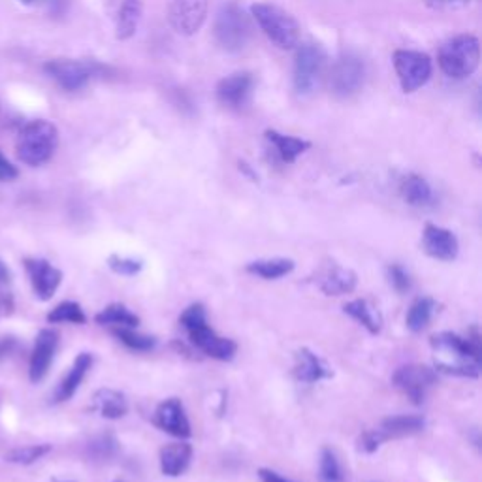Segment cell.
<instances>
[{
    "label": "cell",
    "instance_id": "44dd1931",
    "mask_svg": "<svg viewBox=\"0 0 482 482\" xmlns=\"http://www.w3.org/2000/svg\"><path fill=\"white\" fill-rule=\"evenodd\" d=\"M92 355L91 353H82L78 355V358L74 360L70 372L65 375V379L59 382V387H57L55 394H53V401L55 403H63L74 398V394L78 392V389L82 387L83 379L87 377L89 370L92 368Z\"/></svg>",
    "mask_w": 482,
    "mask_h": 482
},
{
    "label": "cell",
    "instance_id": "f35d334b",
    "mask_svg": "<svg viewBox=\"0 0 482 482\" xmlns=\"http://www.w3.org/2000/svg\"><path fill=\"white\" fill-rule=\"evenodd\" d=\"M19 178V170L0 153V181L8 183Z\"/></svg>",
    "mask_w": 482,
    "mask_h": 482
},
{
    "label": "cell",
    "instance_id": "3957f363",
    "mask_svg": "<svg viewBox=\"0 0 482 482\" xmlns=\"http://www.w3.org/2000/svg\"><path fill=\"white\" fill-rule=\"evenodd\" d=\"M57 144H59V130L53 123L44 119L31 121L19 132L17 157L27 166H42L53 157Z\"/></svg>",
    "mask_w": 482,
    "mask_h": 482
},
{
    "label": "cell",
    "instance_id": "ac0fdd59",
    "mask_svg": "<svg viewBox=\"0 0 482 482\" xmlns=\"http://www.w3.org/2000/svg\"><path fill=\"white\" fill-rule=\"evenodd\" d=\"M253 85H255V80L250 74H247V72L232 74V75H228V78L219 82L217 99L223 106H226L230 110H241L250 99Z\"/></svg>",
    "mask_w": 482,
    "mask_h": 482
},
{
    "label": "cell",
    "instance_id": "8d00e7d4",
    "mask_svg": "<svg viewBox=\"0 0 482 482\" xmlns=\"http://www.w3.org/2000/svg\"><path fill=\"white\" fill-rule=\"evenodd\" d=\"M387 276H389V281L398 294H408L413 288L411 276L408 274V269L399 264H390L387 267Z\"/></svg>",
    "mask_w": 482,
    "mask_h": 482
},
{
    "label": "cell",
    "instance_id": "8992f818",
    "mask_svg": "<svg viewBox=\"0 0 482 482\" xmlns=\"http://www.w3.org/2000/svg\"><path fill=\"white\" fill-rule=\"evenodd\" d=\"M250 34H253L250 19L236 3H230L221 8L215 19V38L223 49H243L250 40Z\"/></svg>",
    "mask_w": 482,
    "mask_h": 482
},
{
    "label": "cell",
    "instance_id": "5b68a950",
    "mask_svg": "<svg viewBox=\"0 0 482 482\" xmlns=\"http://www.w3.org/2000/svg\"><path fill=\"white\" fill-rule=\"evenodd\" d=\"M250 13L257 19L262 32L281 49H293L298 44L300 25L296 19L274 4H255L250 8Z\"/></svg>",
    "mask_w": 482,
    "mask_h": 482
},
{
    "label": "cell",
    "instance_id": "d6986e66",
    "mask_svg": "<svg viewBox=\"0 0 482 482\" xmlns=\"http://www.w3.org/2000/svg\"><path fill=\"white\" fill-rule=\"evenodd\" d=\"M317 283L326 296H345V294L355 293L358 277L349 267H343L339 264H330L319 274Z\"/></svg>",
    "mask_w": 482,
    "mask_h": 482
},
{
    "label": "cell",
    "instance_id": "7402d4cb",
    "mask_svg": "<svg viewBox=\"0 0 482 482\" xmlns=\"http://www.w3.org/2000/svg\"><path fill=\"white\" fill-rule=\"evenodd\" d=\"M424 428H426V418L420 415H396L384 418L377 426V432L381 434L382 441H390L416 435L424 432Z\"/></svg>",
    "mask_w": 482,
    "mask_h": 482
},
{
    "label": "cell",
    "instance_id": "603a6c76",
    "mask_svg": "<svg viewBox=\"0 0 482 482\" xmlns=\"http://www.w3.org/2000/svg\"><path fill=\"white\" fill-rule=\"evenodd\" d=\"M192 460V445L190 443L180 441L170 443L161 449V471L166 477H181Z\"/></svg>",
    "mask_w": 482,
    "mask_h": 482
},
{
    "label": "cell",
    "instance_id": "f1b7e54d",
    "mask_svg": "<svg viewBox=\"0 0 482 482\" xmlns=\"http://www.w3.org/2000/svg\"><path fill=\"white\" fill-rule=\"evenodd\" d=\"M96 324L113 328H138L140 317L132 313L125 303H111L94 317Z\"/></svg>",
    "mask_w": 482,
    "mask_h": 482
},
{
    "label": "cell",
    "instance_id": "5bb4252c",
    "mask_svg": "<svg viewBox=\"0 0 482 482\" xmlns=\"http://www.w3.org/2000/svg\"><path fill=\"white\" fill-rule=\"evenodd\" d=\"M27 276L31 279L32 291L38 300L48 302L55 296L57 288L63 283V272L44 259H27L25 262Z\"/></svg>",
    "mask_w": 482,
    "mask_h": 482
},
{
    "label": "cell",
    "instance_id": "1f68e13d",
    "mask_svg": "<svg viewBox=\"0 0 482 482\" xmlns=\"http://www.w3.org/2000/svg\"><path fill=\"white\" fill-rule=\"evenodd\" d=\"M48 322L51 324H85L87 322V317L82 310V305L78 302H63L55 307V310L49 311L48 315Z\"/></svg>",
    "mask_w": 482,
    "mask_h": 482
},
{
    "label": "cell",
    "instance_id": "7a4b0ae2",
    "mask_svg": "<svg viewBox=\"0 0 482 482\" xmlns=\"http://www.w3.org/2000/svg\"><path fill=\"white\" fill-rule=\"evenodd\" d=\"M180 324L183 326L190 343L206 356L219 362H230L236 356L238 353L236 341L219 336L214 328L207 324L206 307L202 303H190L181 313Z\"/></svg>",
    "mask_w": 482,
    "mask_h": 482
},
{
    "label": "cell",
    "instance_id": "ab89813d",
    "mask_svg": "<svg viewBox=\"0 0 482 482\" xmlns=\"http://www.w3.org/2000/svg\"><path fill=\"white\" fill-rule=\"evenodd\" d=\"M19 349V343L15 337H3L0 339V360L10 358Z\"/></svg>",
    "mask_w": 482,
    "mask_h": 482
},
{
    "label": "cell",
    "instance_id": "83f0119b",
    "mask_svg": "<svg viewBox=\"0 0 482 482\" xmlns=\"http://www.w3.org/2000/svg\"><path fill=\"white\" fill-rule=\"evenodd\" d=\"M294 260L291 259H260L255 262H249L245 266V272L250 276H257L266 281H277L294 272Z\"/></svg>",
    "mask_w": 482,
    "mask_h": 482
},
{
    "label": "cell",
    "instance_id": "bcb514c9",
    "mask_svg": "<svg viewBox=\"0 0 482 482\" xmlns=\"http://www.w3.org/2000/svg\"><path fill=\"white\" fill-rule=\"evenodd\" d=\"M118 482H121V480H118Z\"/></svg>",
    "mask_w": 482,
    "mask_h": 482
},
{
    "label": "cell",
    "instance_id": "836d02e7",
    "mask_svg": "<svg viewBox=\"0 0 482 482\" xmlns=\"http://www.w3.org/2000/svg\"><path fill=\"white\" fill-rule=\"evenodd\" d=\"M319 477H320V482H345L341 464L332 449H322L320 452Z\"/></svg>",
    "mask_w": 482,
    "mask_h": 482
},
{
    "label": "cell",
    "instance_id": "4dcf8cb0",
    "mask_svg": "<svg viewBox=\"0 0 482 482\" xmlns=\"http://www.w3.org/2000/svg\"><path fill=\"white\" fill-rule=\"evenodd\" d=\"M113 336L118 337L127 349L136 351V353H149L157 346L155 337L138 334L136 328H113Z\"/></svg>",
    "mask_w": 482,
    "mask_h": 482
},
{
    "label": "cell",
    "instance_id": "6da1fadb",
    "mask_svg": "<svg viewBox=\"0 0 482 482\" xmlns=\"http://www.w3.org/2000/svg\"><path fill=\"white\" fill-rule=\"evenodd\" d=\"M430 343L437 372L471 379L480 375L482 345L477 328H473L468 337L452 332H441L432 336Z\"/></svg>",
    "mask_w": 482,
    "mask_h": 482
},
{
    "label": "cell",
    "instance_id": "4fadbf2b",
    "mask_svg": "<svg viewBox=\"0 0 482 482\" xmlns=\"http://www.w3.org/2000/svg\"><path fill=\"white\" fill-rule=\"evenodd\" d=\"M365 68L364 63L353 55L341 57L330 72V89L339 99H346L360 91L364 85Z\"/></svg>",
    "mask_w": 482,
    "mask_h": 482
},
{
    "label": "cell",
    "instance_id": "9c48e42d",
    "mask_svg": "<svg viewBox=\"0 0 482 482\" xmlns=\"http://www.w3.org/2000/svg\"><path fill=\"white\" fill-rule=\"evenodd\" d=\"M326 68V55L315 44H305L296 53L294 87L300 94H310L320 83Z\"/></svg>",
    "mask_w": 482,
    "mask_h": 482
},
{
    "label": "cell",
    "instance_id": "ba28073f",
    "mask_svg": "<svg viewBox=\"0 0 482 482\" xmlns=\"http://www.w3.org/2000/svg\"><path fill=\"white\" fill-rule=\"evenodd\" d=\"M394 68L403 92H415L428 83L432 75V59L426 53L398 49L394 53Z\"/></svg>",
    "mask_w": 482,
    "mask_h": 482
},
{
    "label": "cell",
    "instance_id": "9a60e30c",
    "mask_svg": "<svg viewBox=\"0 0 482 482\" xmlns=\"http://www.w3.org/2000/svg\"><path fill=\"white\" fill-rule=\"evenodd\" d=\"M57 346H59V334L55 330L44 328V330L38 332L29 364V377L32 382H40L42 379H46L53 364Z\"/></svg>",
    "mask_w": 482,
    "mask_h": 482
},
{
    "label": "cell",
    "instance_id": "b9f144b4",
    "mask_svg": "<svg viewBox=\"0 0 482 482\" xmlns=\"http://www.w3.org/2000/svg\"><path fill=\"white\" fill-rule=\"evenodd\" d=\"M12 281V274H10V269L8 266L0 260V285H8Z\"/></svg>",
    "mask_w": 482,
    "mask_h": 482
},
{
    "label": "cell",
    "instance_id": "d4e9b609",
    "mask_svg": "<svg viewBox=\"0 0 482 482\" xmlns=\"http://www.w3.org/2000/svg\"><path fill=\"white\" fill-rule=\"evenodd\" d=\"M343 311H345V315H349L353 320H356L360 326H364L365 330H368L372 336L381 334V330H382V315L372 302L364 300V298L346 302L343 305Z\"/></svg>",
    "mask_w": 482,
    "mask_h": 482
},
{
    "label": "cell",
    "instance_id": "7c38bea8",
    "mask_svg": "<svg viewBox=\"0 0 482 482\" xmlns=\"http://www.w3.org/2000/svg\"><path fill=\"white\" fill-rule=\"evenodd\" d=\"M104 8L113 22L118 40H128L136 34L144 13L142 0H104Z\"/></svg>",
    "mask_w": 482,
    "mask_h": 482
},
{
    "label": "cell",
    "instance_id": "f6af8a7d",
    "mask_svg": "<svg viewBox=\"0 0 482 482\" xmlns=\"http://www.w3.org/2000/svg\"><path fill=\"white\" fill-rule=\"evenodd\" d=\"M55 482H72V480H55Z\"/></svg>",
    "mask_w": 482,
    "mask_h": 482
},
{
    "label": "cell",
    "instance_id": "484cf974",
    "mask_svg": "<svg viewBox=\"0 0 482 482\" xmlns=\"http://www.w3.org/2000/svg\"><path fill=\"white\" fill-rule=\"evenodd\" d=\"M399 195L401 198L413 207H428L434 204V190L430 183L416 173H409L399 183Z\"/></svg>",
    "mask_w": 482,
    "mask_h": 482
},
{
    "label": "cell",
    "instance_id": "74e56055",
    "mask_svg": "<svg viewBox=\"0 0 482 482\" xmlns=\"http://www.w3.org/2000/svg\"><path fill=\"white\" fill-rule=\"evenodd\" d=\"M382 437L381 434L377 432V428L373 430H365L360 439H358V447L362 452H368V454H373L381 445H382Z\"/></svg>",
    "mask_w": 482,
    "mask_h": 482
},
{
    "label": "cell",
    "instance_id": "30bf717a",
    "mask_svg": "<svg viewBox=\"0 0 482 482\" xmlns=\"http://www.w3.org/2000/svg\"><path fill=\"white\" fill-rule=\"evenodd\" d=\"M46 74L57 85L65 91H80L83 89L92 75L99 70L94 63L70 61V59H55L44 66Z\"/></svg>",
    "mask_w": 482,
    "mask_h": 482
},
{
    "label": "cell",
    "instance_id": "52a82bcc",
    "mask_svg": "<svg viewBox=\"0 0 482 482\" xmlns=\"http://www.w3.org/2000/svg\"><path fill=\"white\" fill-rule=\"evenodd\" d=\"M394 387L408 396L415 405L426 401L428 392L437 384V372L422 364H408L396 370Z\"/></svg>",
    "mask_w": 482,
    "mask_h": 482
},
{
    "label": "cell",
    "instance_id": "e0dca14e",
    "mask_svg": "<svg viewBox=\"0 0 482 482\" xmlns=\"http://www.w3.org/2000/svg\"><path fill=\"white\" fill-rule=\"evenodd\" d=\"M155 424L171 437L188 439L192 435L185 405L178 398H168L159 403L155 411Z\"/></svg>",
    "mask_w": 482,
    "mask_h": 482
},
{
    "label": "cell",
    "instance_id": "e575fe53",
    "mask_svg": "<svg viewBox=\"0 0 482 482\" xmlns=\"http://www.w3.org/2000/svg\"><path fill=\"white\" fill-rule=\"evenodd\" d=\"M87 451H89L91 458L99 460V461H108V460H111L115 454L119 452V443L111 434H104V435L94 437L89 443Z\"/></svg>",
    "mask_w": 482,
    "mask_h": 482
},
{
    "label": "cell",
    "instance_id": "cb8c5ba5",
    "mask_svg": "<svg viewBox=\"0 0 482 482\" xmlns=\"http://www.w3.org/2000/svg\"><path fill=\"white\" fill-rule=\"evenodd\" d=\"M92 411L108 420H119L128 413V399L119 390L101 389L92 396Z\"/></svg>",
    "mask_w": 482,
    "mask_h": 482
},
{
    "label": "cell",
    "instance_id": "ee69618b",
    "mask_svg": "<svg viewBox=\"0 0 482 482\" xmlns=\"http://www.w3.org/2000/svg\"><path fill=\"white\" fill-rule=\"evenodd\" d=\"M22 3H25V4H31V3H34V0H22Z\"/></svg>",
    "mask_w": 482,
    "mask_h": 482
},
{
    "label": "cell",
    "instance_id": "8fae6325",
    "mask_svg": "<svg viewBox=\"0 0 482 482\" xmlns=\"http://www.w3.org/2000/svg\"><path fill=\"white\" fill-rule=\"evenodd\" d=\"M209 0H171L170 23L183 36L197 34L207 17Z\"/></svg>",
    "mask_w": 482,
    "mask_h": 482
},
{
    "label": "cell",
    "instance_id": "d6a6232c",
    "mask_svg": "<svg viewBox=\"0 0 482 482\" xmlns=\"http://www.w3.org/2000/svg\"><path fill=\"white\" fill-rule=\"evenodd\" d=\"M49 452H51V445H29V447H19V449L10 451L4 456V460L17 466H31L34 464V461L42 460Z\"/></svg>",
    "mask_w": 482,
    "mask_h": 482
},
{
    "label": "cell",
    "instance_id": "d590c367",
    "mask_svg": "<svg viewBox=\"0 0 482 482\" xmlns=\"http://www.w3.org/2000/svg\"><path fill=\"white\" fill-rule=\"evenodd\" d=\"M108 266L113 274L123 276V277H134L142 272V260L136 259H128V257H119V255H111L108 259Z\"/></svg>",
    "mask_w": 482,
    "mask_h": 482
},
{
    "label": "cell",
    "instance_id": "f546056e",
    "mask_svg": "<svg viewBox=\"0 0 482 482\" xmlns=\"http://www.w3.org/2000/svg\"><path fill=\"white\" fill-rule=\"evenodd\" d=\"M434 313H435V302L432 298L426 296L416 298L408 313V319H405V324H408L411 332L418 334L430 326Z\"/></svg>",
    "mask_w": 482,
    "mask_h": 482
},
{
    "label": "cell",
    "instance_id": "60d3db41",
    "mask_svg": "<svg viewBox=\"0 0 482 482\" xmlns=\"http://www.w3.org/2000/svg\"><path fill=\"white\" fill-rule=\"evenodd\" d=\"M259 477H260V482H298V480L286 478L281 473H277L274 469H266V468L259 469Z\"/></svg>",
    "mask_w": 482,
    "mask_h": 482
},
{
    "label": "cell",
    "instance_id": "4316f807",
    "mask_svg": "<svg viewBox=\"0 0 482 482\" xmlns=\"http://www.w3.org/2000/svg\"><path fill=\"white\" fill-rule=\"evenodd\" d=\"M266 140L274 145L279 159L285 164H294L296 159L311 147V144L307 140L294 138V136H285V134H281L277 130H266Z\"/></svg>",
    "mask_w": 482,
    "mask_h": 482
},
{
    "label": "cell",
    "instance_id": "ffe728a7",
    "mask_svg": "<svg viewBox=\"0 0 482 482\" xmlns=\"http://www.w3.org/2000/svg\"><path fill=\"white\" fill-rule=\"evenodd\" d=\"M294 377L298 382H305V384H313L319 381H324L328 377H332V370L328 368L326 362L315 355L310 349H300L294 355V370H293Z\"/></svg>",
    "mask_w": 482,
    "mask_h": 482
},
{
    "label": "cell",
    "instance_id": "7bdbcfd3",
    "mask_svg": "<svg viewBox=\"0 0 482 482\" xmlns=\"http://www.w3.org/2000/svg\"><path fill=\"white\" fill-rule=\"evenodd\" d=\"M435 4H451V3H469V0H434Z\"/></svg>",
    "mask_w": 482,
    "mask_h": 482
},
{
    "label": "cell",
    "instance_id": "2e32d148",
    "mask_svg": "<svg viewBox=\"0 0 482 482\" xmlns=\"http://www.w3.org/2000/svg\"><path fill=\"white\" fill-rule=\"evenodd\" d=\"M422 249L435 260L452 262L460 253V241L451 230L437 224H426L422 234Z\"/></svg>",
    "mask_w": 482,
    "mask_h": 482
},
{
    "label": "cell",
    "instance_id": "277c9868",
    "mask_svg": "<svg viewBox=\"0 0 482 482\" xmlns=\"http://www.w3.org/2000/svg\"><path fill=\"white\" fill-rule=\"evenodd\" d=\"M480 61L478 40L471 34H460L439 49V66L449 78L464 80L477 70Z\"/></svg>",
    "mask_w": 482,
    "mask_h": 482
}]
</instances>
